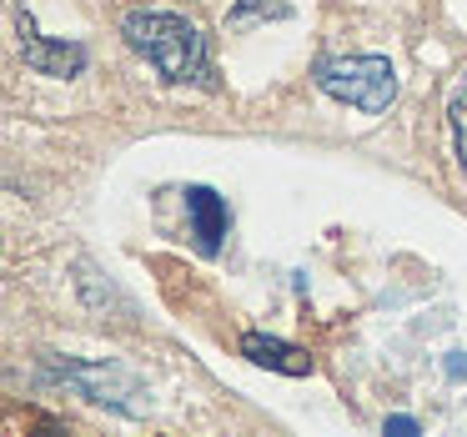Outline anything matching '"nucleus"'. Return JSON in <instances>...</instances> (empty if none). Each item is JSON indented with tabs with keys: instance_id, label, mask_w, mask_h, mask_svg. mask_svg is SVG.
<instances>
[{
	"instance_id": "1",
	"label": "nucleus",
	"mask_w": 467,
	"mask_h": 437,
	"mask_svg": "<svg viewBox=\"0 0 467 437\" xmlns=\"http://www.w3.org/2000/svg\"><path fill=\"white\" fill-rule=\"evenodd\" d=\"M121 36L161 81L171 86H206V41L186 16L171 11H131L121 21Z\"/></svg>"
},
{
	"instance_id": "2",
	"label": "nucleus",
	"mask_w": 467,
	"mask_h": 437,
	"mask_svg": "<svg viewBox=\"0 0 467 437\" xmlns=\"http://www.w3.org/2000/svg\"><path fill=\"white\" fill-rule=\"evenodd\" d=\"M312 81L322 96L362 116H382L397 101V71L387 56H327V61H317Z\"/></svg>"
},
{
	"instance_id": "3",
	"label": "nucleus",
	"mask_w": 467,
	"mask_h": 437,
	"mask_svg": "<svg viewBox=\"0 0 467 437\" xmlns=\"http://www.w3.org/2000/svg\"><path fill=\"white\" fill-rule=\"evenodd\" d=\"M56 377H61L66 387H76L86 402L116 407V412H136V402H126V397H141V387H136L131 372L106 367V362H66V367H56Z\"/></svg>"
},
{
	"instance_id": "4",
	"label": "nucleus",
	"mask_w": 467,
	"mask_h": 437,
	"mask_svg": "<svg viewBox=\"0 0 467 437\" xmlns=\"http://www.w3.org/2000/svg\"><path fill=\"white\" fill-rule=\"evenodd\" d=\"M16 26H21V61L31 66L36 76H51V81H76V76L86 71V46L76 41H51V36L36 31L31 16H16Z\"/></svg>"
},
{
	"instance_id": "5",
	"label": "nucleus",
	"mask_w": 467,
	"mask_h": 437,
	"mask_svg": "<svg viewBox=\"0 0 467 437\" xmlns=\"http://www.w3.org/2000/svg\"><path fill=\"white\" fill-rule=\"evenodd\" d=\"M186 226H192V246L202 256H216L226 242V226H232V212L226 202L212 192V186H186Z\"/></svg>"
},
{
	"instance_id": "6",
	"label": "nucleus",
	"mask_w": 467,
	"mask_h": 437,
	"mask_svg": "<svg viewBox=\"0 0 467 437\" xmlns=\"http://www.w3.org/2000/svg\"><path fill=\"white\" fill-rule=\"evenodd\" d=\"M242 357L256 362V367H272V372H286V377L312 372V357H306L302 347L282 342V337H266V332H246L242 337Z\"/></svg>"
},
{
	"instance_id": "7",
	"label": "nucleus",
	"mask_w": 467,
	"mask_h": 437,
	"mask_svg": "<svg viewBox=\"0 0 467 437\" xmlns=\"http://www.w3.org/2000/svg\"><path fill=\"white\" fill-rule=\"evenodd\" d=\"M447 121H452V141H457V166L467 176V76L452 91V101H447Z\"/></svg>"
},
{
	"instance_id": "8",
	"label": "nucleus",
	"mask_w": 467,
	"mask_h": 437,
	"mask_svg": "<svg viewBox=\"0 0 467 437\" xmlns=\"http://www.w3.org/2000/svg\"><path fill=\"white\" fill-rule=\"evenodd\" d=\"M256 16H272V21H286L292 11H286L282 0H242V5H236L232 16H226V26H232V31H242V26H246V21H256Z\"/></svg>"
},
{
	"instance_id": "9",
	"label": "nucleus",
	"mask_w": 467,
	"mask_h": 437,
	"mask_svg": "<svg viewBox=\"0 0 467 437\" xmlns=\"http://www.w3.org/2000/svg\"><path fill=\"white\" fill-rule=\"evenodd\" d=\"M387 432H417L412 417H387Z\"/></svg>"
}]
</instances>
